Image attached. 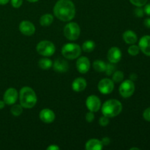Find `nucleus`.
<instances>
[{"label": "nucleus", "mask_w": 150, "mask_h": 150, "mask_svg": "<svg viewBox=\"0 0 150 150\" xmlns=\"http://www.w3.org/2000/svg\"><path fill=\"white\" fill-rule=\"evenodd\" d=\"M124 79V73L122 71H115L113 73V81L116 83L122 81Z\"/></svg>", "instance_id": "nucleus-25"}, {"label": "nucleus", "mask_w": 150, "mask_h": 150, "mask_svg": "<svg viewBox=\"0 0 150 150\" xmlns=\"http://www.w3.org/2000/svg\"><path fill=\"white\" fill-rule=\"evenodd\" d=\"M139 47L145 55L150 57V35H145L139 40Z\"/></svg>", "instance_id": "nucleus-15"}, {"label": "nucleus", "mask_w": 150, "mask_h": 150, "mask_svg": "<svg viewBox=\"0 0 150 150\" xmlns=\"http://www.w3.org/2000/svg\"><path fill=\"white\" fill-rule=\"evenodd\" d=\"M10 112L14 117H18L23 113V107L21 105H14L10 109Z\"/></svg>", "instance_id": "nucleus-24"}, {"label": "nucleus", "mask_w": 150, "mask_h": 150, "mask_svg": "<svg viewBox=\"0 0 150 150\" xmlns=\"http://www.w3.org/2000/svg\"><path fill=\"white\" fill-rule=\"evenodd\" d=\"M133 149H137V150H139L140 149H139V148H136V147H133V148H131L130 150H133Z\"/></svg>", "instance_id": "nucleus-42"}, {"label": "nucleus", "mask_w": 150, "mask_h": 150, "mask_svg": "<svg viewBox=\"0 0 150 150\" xmlns=\"http://www.w3.org/2000/svg\"><path fill=\"white\" fill-rule=\"evenodd\" d=\"M93 67L96 71L101 73L105 71L106 64L102 60H95L93 62Z\"/></svg>", "instance_id": "nucleus-23"}, {"label": "nucleus", "mask_w": 150, "mask_h": 150, "mask_svg": "<svg viewBox=\"0 0 150 150\" xmlns=\"http://www.w3.org/2000/svg\"><path fill=\"white\" fill-rule=\"evenodd\" d=\"M130 79L131 81H136V79H137V76H136V74H135V73H132L130 76Z\"/></svg>", "instance_id": "nucleus-38"}, {"label": "nucleus", "mask_w": 150, "mask_h": 150, "mask_svg": "<svg viewBox=\"0 0 150 150\" xmlns=\"http://www.w3.org/2000/svg\"><path fill=\"white\" fill-rule=\"evenodd\" d=\"M81 54V47L78 44L67 43L62 48V54L68 59L73 60L77 59Z\"/></svg>", "instance_id": "nucleus-4"}, {"label": "nucleus", "mask_w": 150, "mask_h": 150, "mask_svg": "<svg viewBox=\"0 0 150 150\" xmlns=\"http://www.w3.org/2000/svg\"><path fill=\"white\" fill-rule=\"evenodd\" d=\"M10 1V0H0V4L1 5H4V4H7Z\"/></svg>", "instance_id": "nucleus-39"}, {"label": "nucleus", "mask_w": 150, "mask_h": 150, "mask_svg": "<svg viewBox=\"0 0 150 150\" xmlns=\"http://www.w3.org/2000/svg\"><path fill=\"white\" fill-rule=\"evenodd\" d=\"M55 45L51 41L43 40L40 42L37 45V51L44 57H51L55 53Z\"/></svg>", "instance_id": "nucleus-6"}, {"label": "nucleus", "mask_w": 150, "mask_h": 150, "mask_svg": "<svg viewBox=\"0 0 150 150\" xmlns=\"http://www.w3.org/2000/svg\"><path fill=\"white\" fill-rule=\"evenodd\" d=\"M144 23V26H146V28H149V29H150V18L145 19Z\"/></svg>", "instance_id": "nucleus-37"}, {"label": "nucleus", "mask_w": 150, "mask_h": 150, "mask_svg": "<svg viewBox=\"0 0 150 150\" xmlns=\"http://www.w3.org/2000/svg\"><path fill=\"white\" fill-rule=\"evenodd\" d=\"M56 17L62 21H70L76 15V7L71 0H59L54 7Z\"/></svg>", "instance_id": "nucleus-1"}, {"label": "nucleus", "mask_w": 150, "mask_h": 150, "mask_svg": "<svg viewBox=\"0 0 150 150\" xmlns=\"http://www.w3.org/2000/svg\"><path fill=\"white\" fill-rule=\"evenodd\" d=\"M27 1H29V2H37L39 0H27Z\"/></svg>", "instance_id": "nucleus-41"}, {"label": "nucleus", "mask_w": 150, "mask_h": 150, "mask_svg": "<svg viewBox=\"0 0 150 150\" xmlns=\"http://www.w3.org/2000/svg\"><path fill=\"white\" fill-rule=\"evenodd\" d=\"M139 51H140L139 47L138 45H134V44H132V45H130L128 48V53L131 56L138 55L139 54Z\"/></svg>", "instance_id": "nucleus-26"}, {"label": "nucleus", "mask_w": 150, "mask_h": 150, "mask_svg": "<svg viewBox=\"0 0 150 150\" xmlns=\"http://www.w3.org/2000/svg\"><path fill=\"white\" fill-rule=\"evenodd\" d=\"M54 21V17L51 14H45L40 18V23L42 26H48Z\"/></svg>", "instance_id": "nucleus-20"}, {"label": "nucleus", "mask_w": 150, "mask_h": 150, "mask_svg": "<svg viewBox=\"0 0 150 150\" xmlns=\"http://www.w3.org/2000/svg\"><path fill=\"white\" fill-rule=\"evenodd\" d=\"M123 40H124L126 43L132 45V44L136 43L138 38L136 34L133 31L127 30L123 34Z\"/></svg>", "instance_id": "nucleus-19"}, {"label": "nucleus", "mask_w": 150, "mask_h": 150, "mask_svg": "<svg viewBox=\"0 0 150 150\" xmlns=\"http://www.w3.org/2000/svg\"><path fill=\"white\" fill-rule=\"evenodd\" d=\"M40 119L44 123H52L55 120V114L54 111L49 108H44L40 113Z\"/></svg>", "instance_id": "nucleus-14"}, {"label": "nucleus", "mask_w": 150, "mask_h": 150, "mask_svg": "<svg viewBox=\"0 0 150 150\" xmlns=\"http://www.w3.org/2000/svg\"><path fill=\"white\" fill-rule=\"evenodd\" d=\"M95 120V115H94L93 112L89 111V112L86 113V120L88 122H92Z\"/></svg>", "instance_id": "nucleus-32"}, {"label": "nucleus", "mask_w": 150, "mask_h": 150, "mask_svg": "<svg viewBox=\"0 0 150 150\" xmlns=\"http://www.w3.org/2000/svg\"><path fill=\"white\" fill-rule=\"evenodd\" d=\"M103 144L98 139H90L88 141L85 145V149L86 150H101L103 149Z\"/></svg>", "instance_id": "nucleus-18"}, {"label": "nucleus", "mask_w": 150, "mask_h": 150, "mask_svg": "<svg viewBox=\"0 0 150 150\" xmlns=\"http://www.w3.org/2000/svg\"><path fill=\"white\" fill-rule=\"evenodd\" d=\"M76 67L79 72L82 74L87 73L90 68V62L89 59L85 57H81L79 58L76 62Z\"/></svg>", "instance_id": "nucleus-12"}, {"label": "nucleus", "mask_w": 150, "mask_h": 150, "mask_svg": "<svg viewBox=\"0 0 150 150\" xmlns=\"http://www.w3.org/2000/svg\"><path fill=\"white\" fill-rule=\"evenodd\" d=\"M19 30L23 35L31 36L35 32V26L29 21H23L19 24Z\"/></svg>", "instance_id": "nucleus-11"}, {"label": "nucleus", "mask_w": 150, "mask_h": 150, "mask_svg": "<svg viewBox=\"0 0 150 150\" xmlns=\"http://www.w3.org/2000/svg\"><path fill=\"white\" fill-rule=\"evenodd\" d=\"M23 4V0H11V4L15 8H18Z\"/></svg>", "instance_id": "nucleus-31"}, {"label": "nucleus", "mask_w": 150, "mask_h": 150, "mask_svg": "<svg viewBox=\"0 0 150 150\" xmlns=\"http://www.w3.org/2000/svg\"><path fill=\"white\" fill-rule=\"evenodd\" d=\"M38 65L42 70H49L53 65L52 61L48 58H42L38 62Z\"/></svg>", "instance_id": "nucleus-21"}, {"label": "nucleus", "mask_w": 150, "mask_h": 150, "mask_svg": "<svg viewBox=\"0 0 150 150\" xmlns=\"http://www.w3.org/2000/svg\"><path fill=\"white\" fill-rule=\"evenodd\" d=\"M148 0H130V2L136 7H142L145 5Z\"/></svg>", "instance_id": "nucleus-27"}, {"label": "nucleus", "mask_w": 150, "mask_h": 150, "mask_svg": "<svg viewBox=\"0 0 150 150\" xmlns=\"http://www.w3.org/2000/svg\"><path fill=\"white\" fill-rule=\"evenodd\" d=\"M86 105L88 109L92 112H97L101 106V101L96 95H90L86 100Z\"/></svg>", "instance_id": "nucleus-9"}, {"label": "nucleus", "mask_w": 150, "mask_h": 150, "mask_svg": "<svg viewBox=\"0 0 150 150\" xmlns=\"http://www.w3.org/2000/svg\"><path fill=\"white\" fill-rule=\"evenodd\" d=\"M4 105H5V103L4 100H0V109H2L4 108Z\"/></svg>", "instance_id": "nucleus-40"}, {"label": "nucleus", "mask_w": 150, "mask_h": 150, "mask_svg": "<svg viewBox=\"0 0 150 150\" xmlns=\"http://www.w3.org/2000/svg\"><path fill=\"white\" fill-rule=\"evenodd\" d=\"M80 26L75 22L67 23L64 28V35L69 40H76L80 36Z\"/></svg>", "instance_id": "nucleus-5"}, {"label": "nucleus", "mask_w": 150, "mask_h": 150, "mask_svg": "<svg viewBox=\"0 0 150 150\" xmlns=\"http://www.w3.org/2000/svg\"><path fill=\"white\" fill-rule=\"evenodd\" d=\"M102 113L108 118L118 116L122 111V105L119 100L115 99L105 101L102 106Z\"/></svg>", "instance_id": "nucleus-3"}, {"label": "nucleus", "mask_w": 150, "mask_h": 150, "mask_svg": "<svg viewBox=\"0 0 150 150\" xmlns=\"http://www.w3.org/2000/svg\"><path fill=\"white\" fill-rule=\"evenodd\" d=\"M108 60L111 63H117L122 59L121 50L117 47H112L108 52Z\"/></svg>", "instance_id": "nucleus-13"}, {"label": "nucleus", "mask_w": 150, "mask_h": 150, "mask_svg": "<svg viewBox=\"0 0 150 150\" xmlns=\"http://www.w3.org/2000/svg\"><path fill=\"white\" fill-rule=\"evenodd\" d=\"M101 143H102L103 146H107V145L109 144L110 143V139L108 137H104L103 138L102 141H100Z\"/></svg>", "instance_id": "nucleus-34"}, {"label": "nucleus", "mask_w": 150, "mask_h": 150, "mask_svg": "<svg viewBox=\"0 0 150 150\" xmlns=\"http://www.w3.org/2000/svg\"><path fill=\"white\" fill-rule=\"evenodd\" d=\"M86 87V81L83 78H77L73 81L72 88L76 92H81L84 90Z\"/></svg>", "instance_id": "nucleus-17"}, {"label": "nucleus", "mask_w": 150, "mask_h": 150, "mask_svg": "<svg viewBox=\"0 0 150 150\" xmlns=\"http://www.w3.org/2000/svg\"><path fill=\"white\" fill-rule=\"evenodd\" d=\"M120 94L123 98H127L133 95L135 92V84L133 81L125 80L121 83L120 86Z\"/></svg>", "instance_id": "nucleus-7"}, {"label": "nucleus", "mask_w": 150, "mask_h": 150, "mask_svg": "<svg viewBox=\"0 0 150 150\" xmlns=\"http://www.w3.org/2000/svg\"><path fill=\"white\" fill-rule=\"evenodd\" d=\"M134 14L136 17L142 18L143 17L144 14V9L141 8V7H138L137 8L134 10Z\"/></svg>", "instance_id": "nucleus-30"}, {"label": "nucleus", "mask_w": 150, "mask_h": 150, "mask_svg": "<svg viewBox=\"0 0 150 150\" xmlns=\"http://www.w3.org/2000/svg\"><path fill=\"white\" fill-rule=\"evenodd\" d=\"M20 103L23 108H32L36 105L38 98L35 91L29 86H24L19 93Z\"/></svg>", "instance_id": "nucleus-2"}, {"label": "nucleus", "mask_w": 150, "mask_h": 150, "mask_svg": "<svg viewBox=\"0 0 150 150\" xmlns=\"http://www.w3.org/2000/svg\"><path fill=\"white\" fill-rule=\"evenodd\" d=\"M60 148L55 144H52L47 148V150H59Z\"/></svg>", "instance_id": "nucleus-36"}, {"label": "nucleus", "mask_w": 150, "mask_h": 150, "mask_svg": "<svg viewBox=\"0 0 150 150\" xmlns=\"http://www.w3.org/2000/svg\"><path fill=\"white\" fill-rule=\"evenodd\" d=\"M95 48V43L92 40H86L82 45V49L85 52H92L94 51Z\"/></svg>", "instance_id": "nucleus-22"}, {"label": "nucleus", "mask_w": 150, "mask_h": 150, "mask_svg": "<svg viewBox=\"0 0 150 150\" xmlns=\"http://www.w3.org/2000/svg\"><path fill=\"white\" fill-rule=\"evenodd\" d=\"M143 117L146 121L150 122V107L144 110L143 113Z\"/></svg>", "instance_id": "nucleus-33"}, {"label": "nucleus", "mask_w": 150, "mask_h": 150, "mask_svg": "<svg viewBox=\"0 0 150 150\" xmlns=\"http://www.w3.org/2000/svg\"><path fill=\"white\" fill-rule=\"evenodd\" d=\"M100 92L103 95H108L111 93L114 89V83L109 79H103L100 81L98 86Z\"/></svg>", "instance_id": "nucleus-8"}, {"label": "nucleus", "mask_w": 150, "mask_h": 150, "mask_svg": "<svg viewBox=\"0 0 150 150\" xmlns=\"http://www.w3.org/2000/svg\"><path fill=\"white\" fill-rule=\"evenodd\" d=\"M18 98V94L17 90L14 88H9L4 92L3 99H4L5 104L10 105L16 103Z\"/></svg>", "instance_id": "nucleus-10"}, {"label": "nucleus", "mask_w": 150, "mask_h": 150, "mask_svg": "<svg viewBox=\"0 0 150 150\" xmlns=\"http://www.w3.org/2000/svg\"><path fill=\"white\" fill-rule=\"evenodd\" d=\"M114 70H115V67L114 65H112L111 64H106L105 72L107 76H111V74L114 73Z\"/></svg>", "instance_id": "nucleus-28"}, {"label": "nucleus", "mask_w": 150, "mask_h": 150, "mask_svg": "<svg viewBox=\"0 0 150 150\" xmlns=\"http://www.w3.org/2000/svg\"><path fill=\"white\" fill-rule=\"evenodd\" d=\"M144 13H146L147 16H150V3L145 5V7L144 9Z\"/></svg>", "instance_id": "nucleus-35"}, {"label": "nucleus", "mask_w": 150, "mask_h": 150, "mask_svg": "<svg viewBox=\"0 0 150 150\" xmlns=\"http://www.w3.org/2000/svg\"><path fill=\"white\" fill-rule=\"evenodd\" d=\"M99 123L102 127H105V126L108 125V123H109V119H108V117L103 115V117H101L100 118Z\"/></svg>", "instance_id": "nucleus-29"}, {"label": "nucleus", "mask_w": 150, "mask_h": 150, "mask_svg": "<svg viewBox=\"0 0 150 150\" xmlns=\"http://www.w3.org/2000/svg\"><path fill=\"white\" fill-rule=\"evenodd\" d=\"M53 67L56 72L58 73H64L67 71L69 68V64L67 61L62 59H56L53 64Z\"/></svg>", "instance_id": "nucleus-16"}]
</instances>
